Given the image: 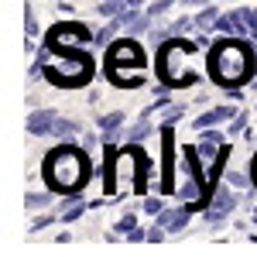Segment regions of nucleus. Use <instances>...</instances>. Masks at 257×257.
Listing matches in <instances>:
<instances>
[{
  "label": "nucleus",
  "mask_w": 257,
  "mask_h": 257,
  "mask_svg": "<svg viewBox=\"0 0 257 257\" xmlns=\"http://www.w3.org/2000/svg\"><path fill=\"white\" fill-rule=\"evenodd\" d=\"M93 175L89 168V155L76 148L72 141H65L62 148H55L45 158V178L55 192H76L79 185H86V178Z\"/></svg>",
  "instance_id": "nucleus-1"
},
{
  "label": "nucleus",
  "mask_w": 257,
  "mask_h": 257,
  "mask_svg": "<svg viewBox=\"0 0 257 257\" xmlns=\"http://www.w3.org/2000/svg\"><path fill=\"white\" fill-rule=\"evenodd\" d=\"M209 69H213V79L219 86H240L254 72V48L237 38L219 41L213 48V55H209Z\"/></svg>",
  "instance_id": "nucleus-2"
},
{
  "label": "nucleus",
  "mask_w": 257,
  "mask_h": 257,
  "mask_svg": "<svg viewBox=\"0 0 257 257\" xmlns=\"http://www.w3.org/2000/svg\"><path fill=\"white\" fill-rule=\"evenodd\" d=\"M138 72H144V52H141L138 41L123 38L117 45H110V52H106V76H110V82L131 89V86L141 82Z\"/></svg>",
  "instance_id": "nucleus-3"
},
{
  "label": "nucleus",
  "mask_w": 257,
  "mask_h": 257,
  "mask_svg": "<svg viewBox=\"0 0 257 257\" xmlns=\"http://www.w3.org/2000/svg\"><path fill=\"white\" fill-rule=\"evenodd\" d=\"M192 48H196V45L178 41V38H172V45L161 48V76H165V82H172V86H185V82H189V76L178 72V69L185 65V55H189Z\"/></svg>",
  "instance_id": "nucleus-4"
},
{
  "label": "nucleus",
  "mask_w": 257,
  "mask_h": 257,
  "mask_svg": "<svg viewBox=\"0 0 257 257\" xmlns=\"http://www.w3.org/2000/svg\"><path fill=\"white\" fill-rule=\"evenodd\" d=\"M175 123H161V168H165V182L161 189L165 192H175V134H172Z\"/></svg>",
  "instance_id": "nucleus-5"
},
{
  "label": "nucleus",
  "mask_w": 257,
  "mask_h": 257,
  "mask_svg": "<svg viewBox=\"0 0 257 257\" xmlns=\"http://www.w3.org/2000/svg\"><path fill=\"white\" fill-rule=\"evenodd\" d=\"M89 38V31L82 28V24H55L52 31H48V48L52 52H62V48H72V45H82V41Z\"/></svg>",
  "instance_id": "nucleus-6"
},
{
  "label": "nucleus",
  "mask_w": 257,
  "mask_h": 257,
  "mask_svg": "<svg viewBox=\"0 0 257 257\" xmlns=\"http://www.w3.org/2000/svg\"><path fill=\"white\" fill-rule=\"evenodd\" d=\"M237 202H240V199H237V192L223 185V189H219L216 196L209 199V206H206V223H209V226L223 223V219H226L230 213H233V209H237Z\"/></svg>",
  "instance_id": "nucleus-7"
},
{
  "label": "nucleus",
  "mask_w": 257,
  "mask_h": 257,
  "mask_svg": "<svg viewBox=\"0 0 257 257\" xmlns=\"http://www.w3.org/2000/svg\"><path fill=\"white\" fill-rule=\"evenodd\" d=\"M189 216H192V206H189V202H182V206H175V209H161L158 223L168 230V233H178V230H185Z\"/></svg>",
  "instance_id": "nucleus-8"
},
{
  "label": "nucleus",
  "mask_w": 257,
  "mask_h": 257,
  "mask_svg": "<svg viewBox=\"0 0 257 257\" xmlns=\"http://www.w3.org/2000/svg\"><path fill=\"white\" fill-rule=\"evenodd\" d=\"M55 120H59V113H55V110H35V113L28 117V131H31L35 138H52Z\"/></svg>",
  "instance_id": "nucleus-9"
},
{
  "label": "nucleus",
  "mask_w": 257,
  "mask_h": 257,
  "mask_svg": "<svg viewBox=\"0 0 257 257\" xmlns=\"http://www.w3.org/2000/svg\"><path fill=\"white\" fill-rule=\"evenodd\" d=\"M237 117V110L233 106H213V110H206L202 117H196V131H209V127H219V123H226V120Z\"/></svg>",
  "instance_id": "nucleus-10"
},
{
  "label": "nucleus",
  "mask_w": 257,
  "mask_h": 257,
  "mask_svg": "<svg viewBox=\"0 0 257 257\" xmlns=\"http://www.w3.org/2000/svg\"><path fill=\"white\" fill-rule=\"evenodd\" d=\"M86 199H79V196H72V199H62V206H59V219L62 223H76V219L86 213Z\"/></svg>",
  "instance_id": "nucleus-11"
},
{
  "label": "nucleus",
  "mask_w": 257,
  "mask_h": 257,
  "mask_svg": "<svg viewBox=\"0 0 257 257\" xmlns=\"http://www.w3.org/2000/svg\"><path fill=\"white\" fill-rule=\"evenodd\" d=\"M72 134H79V123L69 117H59L55 120V131H52V138H72Z\"/></svg>",
  "instance_id": "nucleus-12"
},
{
  "label": "nucleus",
  "mask_w": 257,
  "mask_h": 257,
  "mask_svg": "<svg viewBox=\"0 0 257 257\" xmlns=\"http://www.w3.org/2000/svg\"><path fill=\"white\" fill-rule=\"evenodd\" d=\"M24 206H28L31 213H35V209H48V206H52V192H28Z\"/></svg>",
  "instance_id": "nucleus-13"
},
{
  "label": "nucleus",
  "mask_w": 257,
  "mask_h": 257,
  "mask_svg": "<svg viewBox=\"0 0 257 257\" xmlns=\"http://www.w3.org/2000/svg\"><path fill=\"white\" fill-rule=\"evenodd\" d=\"M151 131H155V127H151V120H148V113H144V117H141V123L134 127V131H131V134H127V141H131V144H138V141H148V138H151Z\"/></svg>",
  "instance_id": "nucleus-14"
},
{
  "label": "nucleus",
  "mask_w": 257,
  "mask_h": 257,
  "mask_svg": "<svg viewBox=\"0 0 257 257\" xmlns=\"http://www.w3.org/2000/svg\"><path fill=\"white\" fill-rule=\"evenodd\" d=\"M216 21H219V11H216V7H209V4H206V7H199V18H196L199 28H213Z\"/></svg>",
  "instance_id": "nucleus-15"
},
{
  "label": "nucleus",
  "mask_w": 257,
  "mask_h": 257,
  "mask_svg": "<svg viewBox=\"0 0 257 257\" xmlns=\"http://www.w3.org/2000/svg\"><path fill=\"white\" fill-rule=\"evenodd\" d=\"M134 226H138V216H134V213H123L120 223H117V233H131Z\"/></svg>",
  "instance_id": "nucleus-16"
},
{
  "label": "nucleus",
  "mask_w": 257,
  "mask_h": 257,
  "mask_svg": "<svg viewBox=\"0 0 257 257\" xmlns=\"http://www.w3.org/2000/svg\"><path fill=\"white\" fill-rule=\"evenodd\" d=\"M182 113H185V106H182V103L168 106V110H165V123H178V117H182Z\"/></svg>",
  "instance_id": "nucleus-17"
},
{
  "label": "nucleus",
  "mask_w": 257,
  "mask_h": 257,
  "mask_svg": "<svg viewBox=\"0 0 257 257\" xmlns=\"http://www.w3.org/2000/svg\"><path fill=\"white\" fill-rule=\"evenodd\" d=\"M226 178H230V185H237V189H247V182H250L243 172H226Z\"/></svg>",
  "instance_id": "nucleus-18"
},
{
  "label": "nucleus",
  "mask_w": 257,
  "mask_h": 257,
  "mask_svg": "<svg viewBox=\"0 0 257 257\" xmlns=\"http://www.w3.org/2000/svg\"><path fill=\"white\" fill-rule=\"evenodd\" d=\"M161 209H165V202H161V199H144V213H155V216H158Z\"/></svg>",
  "instance_id": "nucleus-19"
},
{
  "label": "nucleus",
  "mask_w": 257,
  "mask_h": 257,
  "mask_svg": "<svg viewBox=\"0 0 257 257\" xmlns=\"http://www.w3.org/2000/svg\"><path fill=\"white\" fill-rule=\"evenodd\" d=\"M243 127H247V117H243V113H237V117L230 120V134H240Z\"/></svg>",
  "instance_id": "nucleus-20"
},
{
  "label": "nucleus",
  "mask_w": 257,
  "mask_h": 257,
  "mask_svg": "<svg viewBox=\"0 0 257 257\" xmlns=\"http://www.w3.org/2000/svg\"><path fill=\"white\" fill-rule=\"evenodd\" d=\"M168 7H172V0H158L155 7H148V14H151V18H158V14H165Z\"/></svg>",
  "instance_id": "nucleus-21"
},
{
  "label": "nucleus",
  "mask_w": 257,
  "mask_h": 257,
  "mask_svg": "<svg viewBox=\"0 0 257 257\" xmlns=\"http://www.w3.org/2000/svg\"><path fill=\"white\" fill-rule=\"evenodd\" d=\"M127 240H131V243H141V240H148V233H144V230H138V226H134V230H131V233H127Z\"/></svg>",
  "instance_id": "nucleus-22"
},
{
  "label": "nucleus",
  "mask_w": 257,
  "mask_h": 257,
  "mask_svg": "<svg viewBox=\"0 0 257 257\" xmlns=\"http://www.w3.org/2000/svg\"><path fill=\"white\" fill-rule=\"evenodd\" d=\"M55 223V216H38L35 219V230H45V226H52Z\"/></svg>",
  "instance_id": "nucleus-23"
},
{
  "label": "nucleus",
  "mask_w": 257,
  "mask_h": 257,
  "mask_svg": "<svg viewBox=\"0 0 257 257\" xmlns=\"http://www.w3.org/2000/svg\"><path fill=\"white\" fill-rule=\"evenodd\" d=\"M250 172H254V185H257V158L250 161Z\"/></svg>",
  "instance_id": "nucleus-24"
}]
</instances>
